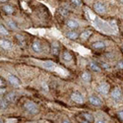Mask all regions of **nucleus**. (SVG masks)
<instances>
[{"mask_svg": "<svg viewBox=\"0 0 123 123\" xmlns=\"http://www.w3.org/2000/svg\"><path fill=\"white\" fill-rule=\"evenodd\" d=\"M98 91L99 92L100 94H102V95H106L108 93V91H109V86L107 84H105V83H102V84H100L98 86Z\"/></svg>", "mask_w": 123, "mask_h": 123, "instance_id": "39448f33", "label": "nucleus"}, {"mask_svg": "<svg viewBox=\"0 0 123 123\" xmlns=\"http://www.w3.org/2000/svg\"><path fill=\"white\" fill-rule=\"evenodd\" d=\"M63 59L65 61H71V60H72V55H71V53L68 52L67 50H65L63 52Z\"/></svg>", "mask_w": 123, "mask_h": 123, "instance_id": "a211bd4d", "label": "nucleus"}, {"mask_svg": "<svg viewBox=\"0 0 123 123\" xmlns=\"http://www.w3.org/2000/svg\"><path fill=\"white\" fill-rule=\"evenodd\" d=\"M92 47L95 48V49H102L105 47V44L104 42H96L92 44Z\"/></svg>", "mask_w": 123, "mask_h": 123, "instance_id": "9b49d317", "label": "nucleus"}, {"mask_svg": "<svg viewBox=\"0 0 123 123\" xmlns=\"http://www.w3.org/2000/svg\"><path fill=\"white\" fill-rule=\"evenodd\" d=\"M12 44L7 39H0V47H2L3 49H9L11 48Z\"/></svg>", "mask_w": 123, "mask_h": 123, "instance_id": "9d476101", "label": "nucleus"}, {"mask_svg": "<svg viewBox=\"0 0 123 123\" xmlns=\"http://www.w3.org/2000/svg\"><path fill=\"white\" fill-rule=\"evenodd\" d=\"M4 93V89H0V95Z\"/></svg>", "mask_w": 123, "mask_h": 123, "instance_id": "cd10ccee", "label": "nucleus"}, {"mask_svg": "<svg viewBox=\"0 0 123 123\" xmlns=\"http://www.w3.org/2000/svg\"><path fill=\"white\" fill-rule=\"evenodd\" d=\"M8 24L10 25V28H11V29H14V30H16V29H17V27H16V25H15L14 23H12L11 21H9V22H8Z\"/></svg>", "mask_w": 123, "mask_h": 123, "instance_id": "393cba45", "label": "nucleus"}, {"mask_svg": "<svg viewBox=\"0 0 123 123\" xmlns=\"http://www.w3.org/2000/svg\"><path fill=\"white\" fill-rule=\"evenodd\" d=\"M118 67H119L120 69H123V60H122V61H120V62L118 63Z\"/></svg>", "mask_w": 123, "mask_h": 123, "instance_id": "bb28decb", "label": "nucleus"}, {"mask_svg": "<svg viewBox=\"0 0 123 123\" xmlns=\"http://www.w3.org/2000/svg\"><path fill=\"white\" fill-rule=\"evenodd\" d=\"M66 36H67L70 39H76V38L79 37V34L76 33L75 31H70V32H68V33L66 34Z\"/></svg>", "mask_w": 123, "mask_h": 123, "instance_id": "ddd939ff", "label": "nucleus"}, {"mask_svg": "<svg viewBox=\"0 0 123 123\" xmlns=\"http://www.w3.org/2000/svg\"><path fill=\"white\" fill-rule=\"evenodd\" d=\"M71 2H72V4L75 6H79L82 4V1H80V0H73V1H71Z\"/></svg>", "mask_w": 123, "mask_h": 123, "instance_id": "5701e85b", "label": "nucleus"}, {"mask_svg": "<svg viewBox=\"0 0 123 123\" xmlns=\"http://www.w3.org/2000/svg\"><path fill=\"white\" fill-rule=\"evenodd\" d=\"M0 34H2L4 36H8L9 35V32H8L7 29L3 25H0Z\"/></svg>", "mask_w": 123, "mask_h": 123, "instance_id": "4be33fe9", "label": "nucleus"}, {"mask_svg": "<svg viewBox=\"0 0 123 123\" xmlns=\"http://www.w3.org/2000/svg\"><path fill=\"white\" fill-rule=\"evenodd\" d=\"M90 67H91L92 71H94V72H99V71H100L99 66H98V65H97V64H96V63H94V62H92V63L90 64Z\"/></svg>", "mask_w": 123, "mask_h": 123, "instance_id": "aec40b11", "label": "nucleus"}, {"mask_svg": "<svg viewBox=\"0 0 123 123\" xmlns=\"http://www.w3.org/2000/svg\"><path fill=\"white\" fill-rule=\"evenodd\" d=\"M32 48L35 52H40L42 51V43L39 40H35L32 44Z\"/></svg>", "mask_w": 123, "mask_h": 123, "instance_id": "6e6552de", "label": "nucleus"}, {"mask_svg": "<svg viewBox=\"0 0 123 123\" xmlns=\"http://www.w3.org/2000/svg\"><path fill=\"white\" fill-rule=\"evenodd\" d=\"M71 98H72L73 101H75L76 104H83L84 102V98L80 93H73L71 95Z\"/></svg>", "mask_w": 123, "mask_h": 123, "instance_id": "7ed1b4c3", "label": "nucleus"}, {"mask_svg": "<svg viewBox=\"0 0 123 123\" xmlns=\"http://www.w3.org/2000/svg\"><path fill=\"white\" fill-rule=\"evenodd\" d=\"M97 123H105L104 121H97Z\"/></svg>", "mask_w": 123, "mask_h": 123, "instance_id": "7c9ffc66", "label": "nucleus"}, {"mask_svg": "<svg viewBox=\"0 0 123 123\" xmlns=\"http://www.w3.org/2000/svg\"><path fill=\"white\" fill-rule=\"evenodd\" d=\"M16 95L14 93H8L6 96H5V99L8 101V102H13L16 100Z\"/></svg>", "mask_w": 123, "mask_h": 123, "instance_id": "f8f14e48", "label": "nucleus"}, {"mask_svg": "<svg viewBox=\"0 0 123 123\" xmlns=\"http://www.w3.org/2000/svg\"><path fill=\"white\" fill-rule=\"evenodd\" d=\"M83 117H84V119H85L86 121H88V122H90V123L94 121L93 115L90 114V113H83Z\"/></svg>", "mask_w": 123, "mask_h": 123, "instance_id": "6ab92c4d", "label": "nucleus"}, {"mask_svg": "<svg viewBox=\"0 0 123 123\" xmlns=\"http://www.w3.org/2000/svg\"><path fill=\"white\" fill-rule=\"evenodd\" d=\"M94 10L98 14H104L105 12V6L101 2H96L94 4Z\"/></svg>", "mask_w": 123, "mask_h": 123, "instance_id": "f03ea898", "label": "nucleus"}, {"mask_svg": "<svg viewBox=\"0 0 123 123\" xmlns=\"http://www.w3.org/2000/svg\"><path fill=\"white\" fill-rule=\"evenodd\" d=\"M62 123H70V122H69V121H68V120H64V121H63V122H62Z\"/></svg>", "mask_w": 123, "mask_h": 123, "instance_id": "c756f323", "label": "nucleus"}, {"mask_svg": "<svg viewBox=\"0 0 123 123\" xmlns=\"http://www.w3.org/2000/svg\"><path fill=\"white\" fill-rule=\"evenodd\" d=\"M81 123H90V122H88L86 120H81Z\"/></svg>", "mask_w": 123, "mask_h": 123, "instance_id": "c85d7f7f", "label": "nucleus"}, {"mask_svg": "<svg viewBox=\"0 0 123 123\" xmlns=\"http://www.w3.org/2000/svg\"><path fill=\"white\" fill-rule=\"evenodd\" d=\"M8 81H9V83L11 84V85H13V86H20V81H19V79L16 77V76H14V75H9L8 76Z\"/></svg>", "mask_w": 123, "mask_h": 123, "instance_id": "423d86ee", "label": "nucleus"}, {"mask_svg": "<svg viewBox=\"0 0 123 123\" xmlns=\"http://www.w3.org/2000/svg\"><path fill=\"white\" fill-rule=\"evenodd\" d=\"M3 11L7 14H13L14 13V8L10 5H4L3 6Z\"/></svg>", "mask_w": 123, "mask_h": 123, "instance_id": "4468645a", "label": "nucleus"}, {"mask_svg": "<svg viewBox=\"0 0 123 123\" xmlns=\"http://www.w3.org/2000/svg\"><path fill=\"white\" fill-rule=\"evenodd\" d=\"M59 51H60V46L58 45L57 43H52V53L55 55H58Z\"/></svg>", "mask_w": 123, "mask_h": 123, "instance_id": "2eb2a0df", "label": "nucleus"}, {"mask_svg": "<svg viewBox=\"0 0 123 123\" xmlns=\"http://www.w3.org/2000/svg\"><path fill=\"white\" fill-rule=\"evenodd\" d=\"M91 35H92V31H85V32H83L81 34L80 37L82 39H88L89 37H91Z\"/></svg>", "mask_w": 123, "mask_h": 123, "instance_id": "f3484780", "label": "nucleus"}, {"mask_svg": "<svg viewBox=\"0 0 123 123\" xmlns=\"http://www.w3.org/2000/svg\"><path fill=\"white\" fill-rule=\"evenodd\" d=\"M66 25H67V27H68L69 29H71V30H76V29L79 28V24H78V22L75 21V20H68L67 23H66Z\"/></svg>", "mask_w": 123, "mask_h": 123, "instance_id": "1a4fd4ad", "label": "nucleus"}, {"mask_svg": "<svg viewBox=\"0 0 123 123\" xmlns=\"http://www.w3.org/2000/svg\"><path fill=\"white\" fill-rule=\"evenodd\" d=\"M90 102L93 105H95V106H99V105H101V100L98 98V97H96V96H91L90 97Z\"/></svg>", "mask_w": 123, "mask_h": 123, "instance_id": "0eeeda50", "label": "nucleus"}, {"mask_svg": "<svg viewBox=\"0 0 123 123\" xmlns=\"http://www.w3.org/2000/svg\"><path fill=\"white\" fill-rule=\"evenodd\" d=\"M91 74L88 73V72H84L83 74H82V79H83L85 82H90L91 81Z\"/></svg>", "mask_w": 123, "mask_h": 123, "instance_id": "412c9836", "label": "nucleus"}, {"mask_svg": "<svg viewBox=\"0 0 123 123\" xmlns=\"http://www.w3.org/2000/svg\"><path fill=\"white\" fill-rule=\"evenodd\" d=\"M118 117L123 121V110H121V111L118 112Z\"/></svg>", "mask_w": 123, "mask_h": 123, "instance_id": "a878e982", "label": "nucleus"}, {"mask_svg": "<svg viewBox=\"0 0 123 123\" xmlns=\"http://www.w3.org/2000/svg\"><path fill=\"white\" fill-rule=\"evenodd\" d=\"M24 106H25V108H26L29 112H31V113H37V110H38L37 105L35 104L34 101H32V100H28V101H26V102H25V105H24Z\"/></svg>", "mask_w": 123, "mask_h": 123, "instance_id": "f257e3e1", "label": "nucleus"}, {"mask_svg": "<svg viewBox=\"0 0 123 123\" xmlns=\"http://www.w3.org/2000/svg\"><path fill=\"white\" fill-rule=\"evenodd\" d=\"M8 107V101L5 98H0V109H5Z\"/></svg>", "mask_w": 123, "mask_h": 123, "instance_id": "dca6fc26", "label": "nucleus"}, {"mask_svg": "<svg viewBox=\"0 0 123 123\" xmlns=\"http://www.w3.org/2000/svg\"><path fill=\"white\" fill-rule=\"evenodd\" d=\"M4 87H5V82L1 77H0V88H4Z\"/></svg>", "mask_w": 123, "mask_h": 123, "instance_id": "b1692460", "label": "nucleus"}, {"mask_svg": "<svg viewBox=\"0 0 123 123\" xmlns=\"http://www.w3.org/2000/svg\"><path fill=\"white\" fill-rule=\"evenodd\" d=\"M122 97V92L119 88H115L113 91L111 92V98L115 99V100H119Z\"/></svg>", "mask_w": 123, "mask_h": 123, "instance_id": "20e7f679", "label": "nucleus"}]
</instances>
